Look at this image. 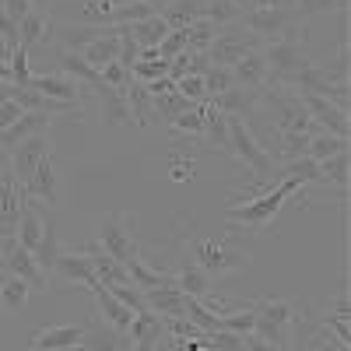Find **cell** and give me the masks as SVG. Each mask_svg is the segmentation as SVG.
<instances>
[{"label": "cell", "instance_id": "41", "mask_svg": "<svg viewBox=\"0 0 351 351\" xmlns=\"http://www.w3.org/2000/svg\"><path fill=\"white\" fill-rule=\"evenodd\" d=\"M152 106H155V120H162V123H169L172 116H180L183 109H190V106H197V102H186L180 92H162V95H152Z\"/></svg>", "mask_w": 351, "mask_h": 351}, {"label": "cell", "instance_id": "9", "mask_svg": "<svg viewBox=\"0 0 351 351\" xmlns=\"http://www.w3.org/2000/svg\"><path fill=\"white\" fill-rule=\"evenodd\" d=\"M260 46H263V43H260L256 36H250L246 28H243V32H225V28H221L218 39L208 46V60L218 64V67H232L236 60H243L246 53H253V49H260Z\"/></svg>", "mask_w": 351, "mask_h": 351}, {"label": "cell", "instance_id": "49", "mask_svg": "<svg viewBox=\"0 0 351 351\" xmlns=\"http://www.w3.org/2000/svg\"><path fill=\"white\" fill-rule=\"evenodd\" d=\"M116 64H123L127 71H134L141 64V46L134 43V36L127 32V25H120V56H116Z\"/></svg>", "mask_w": 351, "mask_h": 351}, {"label": "cell", "instance_id": "21", "mask_svg": "<svg viewBox=\"0 0 351 351\" xmlns=\"http://www.w3.org/2000/svg\"><path fill=\"white\" fill-rule=\"evenodd\" d=\"M88 327H43L32 337V351H71L81 348Z\"/></svg>", "mask_w": 351, "mask_h": 351}, {"label": "cell", "instance_id": "28", "mask_svg": "<svg viewBox=\"0 0 351 351\" xmlns=\"http://www.w3.org/2000/svg\"><path fill=\"white\" fill-rule=\"evenodd\" d=\"M46 218H49V215L39 211V200H28L25 208H21V218H18L14 236H18V243H21L25 250H36V243H39V236H43V228H46Z\"/></svg>", "mask_w": 351, "mask_h": 351}, {"label": "cell", "instance_id": "47", "mask_svg": "<svg viewBox=\"0 0 351 351\" xmlns=\"http://www.w3.org/2000/svg\"><path fill=\"white\" fill-rule=\"evenodd\" d=\"M348 0H295V8H291V14L295 18H313V14H330L337 8H344Z\"/></svg>", "mask_w": 351, "mask_h": 351}, {"label": "cell", "instance_id": "42", "mask_svg": "<svg viewBox=\"0 0 351 351\" xmlns=\"http://www.w3.org/2000/svg\"><path fill=\"white\" fill-rule=\"evenodd\" d=\"M28 299H32V288H28L21 278H11V274H8L4 288H0V302H4V309H8V313H18V309L28 306Z\"/></svg>", "mask_w": 351, "mask_h": 351}, {"label": "cell", "instance_id": "20", "mask_svg": "<svg viewBox=\"0 0 351 351\" xmlns=\"http://www.w3.org/2000/svg\"><path fill=\"white\" fill-rule=\"evenodd\" d=\"M127 348H130V334L116 330V327L99 319V324H92L84 330V341H81L77 351H127Z\"/></svg>", "mask_w": 351, "mask_h": 351}, {"label": "cell", "instance_id": "5", "mask_svg": "<svg viewBox=\"0 0 351 351\" xmlns=\"http://www.w3.org/2000/svg\"><path fill=\"white\" fill-rule=\"evenodd\" d=\"M253 334L263 337L267 344L274 348H285L288 344V330L291 324H295V309H291V302L285 299H260L253 302Z\"/></svg>", "mask_w": 351, "mask_h": 351}, {"label": "cell", "instance_id": "55", "mask_svg": "<svg viewBox=\"0 0 351 351\" xmlns=\"http://www.w3.org/2000/svg\"><path fill=\"white\" fill-rule=\"evenodd\" d=\"M243 351H281V348L267 344V341L256 337V334H243Z\"/></svg>", "mask_w": 351, "mask_h": 351}, {"label": "cell", "instance_id": "51", "mask_svg": "<svg viewBox=\"0 0 351 351\" xmlns=\"http://www.w3.org/2000/svg\"><path fill=\"white\" fill-rule=\"evenodd\" d=\"M130 77H134V74H130L123 64H106V67H102V81H106V88H116V92H127Z\"/></svg>", "mask_w": 351, "mask_h": 351}, {"label": "cell", "instance_id": "40", "mask_svg": "<svg viewBox=\"0 0 351 351\" xmlns=\"http://www.w3.org/2000/svg\"><path fill=\"white\" fill-rule=\"evenodd\" d=\"M327 341H337V348L341 351H348L351 348V327H348V319L344 316H327V324H324V330L316 334V348H324Z\"/></svg>", "mask_w": 351, "mask_h": 351}, {"label": "cell", "instance_id": "54", "mask_svg": "<svg viewBox=\"0 0 351 351\" xmlns=\"http://www.w3.org/2000/svg\"><path fill=\"white\" fill-rule=\"evenodd\" d=\"M324 99H327V102H334V106H341V109H348V106H351V84H348V81L330 84Z\"/></svg>", "mask_w": 351, "mask_h": 351}, {"label": "cell", "instance_id": "44", "mask_svg": "<svg viewBox=\"0 0 351 351\" xmlns=\"http://www.w3.org/2000/svg\"><path fill=\"white\" fill-rule=\"evenodd\" d=\"M281 176H288V180H299L302 186H306V183H319V162H313L309 155H306V158H291V162H285Z\"/></svg>", "mask_w": 351, "mask_h": 351}, {"label": "cell", "instance_id": "10", "mask_svg": "<svg viewBox=\"0 0 351 351\" xmlns=\"http://www.w3.org/2000/svg\"><path fill=\"white\" fill-rule=\"evenodd\" d=\"M130 341L141 348V351H165L172 344V334L165 327V319L152 309H144V313H134V324H130Z\"/></svg>", "mask_w": 351, "mask_h": 351}, {"label": "cell", "instance_id": "25", "mask_svg": "<svg viewBox=\"0 0 351 351\" xmlns=\"http://www.w3.org/2000/svg\"><path fill=\"white\" fill-rule=\"evenodd\" d=\"M77 56H81L84 64H92L95 71H102L106 64H116V56H120V25H112L102 39L88 43V46H84Z\"/></svg>", "mask_w": 351, "mask_h": 351}, {"label": "cell", "instance_id": "8", "mask_svg": "<svg viewBox=\"0 0 351 351\" xmlns=\"http://www.w3.org/2000/svg\"><path fill=\"white\" fill-rule=\"evenodd\" d=\"M306 112L313 116V123L324 130V134H334V137H348L351 134V120H348V109L327 102L324 95H313V92H299Z\"/></svg>", "mask_w": 351, "mask_h": 351}, {"label": "cell", "instance_id": "37", "mask_svg": "<svg viewBox=\"0 0 351 351\" xmlns=\"http://www.w3.org/2000/svg\"><path fill=\"white\" fill-rule=\"evenodd\" d=\"M348 165H351V155L341 152L327 162H319V183H327V186H337L341 193H348Z\"/></svg>", "mask_w": 351, "mask_h": 351}, {"label": "cell", "instance_id": "33", "mask_svg": "<svg viewBox=\"0 0 351 351\" xmlns=\"http://www.w3.org/2000/svg\"><path fill=\"white\" fill-rule=\"evenodd\" d=\"M127 274H130V285L137 288V291H148V288H165V285H172L176 278H169V274H162V271H152L148 267V260H130L127 263Z\"/></svg>", "mask_w": 351, "mask_h": 351}, {"label": "cell", "instance_id": "58", "mask_svg": "<svg viewBox=\"0 0 351 351\" xmlns=\"http://www.w3.org/2000/svg\"><path fill=\"white\" fill-rule=\"evenodd\" d=\"M0 84H11V67L0 60Z\"/></svg>", "mask_w": 351, "mask_h": 351}, {"label": "cell", "instance_id": "22", "mask_svg": "<svg viewBox=\"0 0 351 351\" xmlns=\"http://www.w3.org/2000/svg\"><path fill=\"white\" fill-rule=\"evenodd\" d=\"M144 295V306H148L152 313H158L162 319H180L183 316V291L176 288V281L172 285H165V288H148V291H141Z\"/></svg>", "mask_w": 351, "mask_h": 351}, {"label": "cell", "instance_id": "46", "mask_svg": "<svg viewBox=\"0 0 351 351\" xmlns=\"http://www.w3.org/2000/svg\"><path fill=\"white\" fill-rule=\"evenodd\" d=\"M316 71L324 74L330 84H341V81H348V74H351V60H348V46H341V53L334 56L330 64H316Z\"/></svg>", "mask_w": 351, "mask_h": 351}, {"label": "cell", "instance_id": "14", "mask_svg": "<svg viewBox=\"0 0 351 351\" xmlns=\"http://www.w3.org/2000/svg\"><path fill=\"white\" fill-rule=\"evenodd\" d=\"M25 88H32V92H43L46 99H56V102H71V106H81L84 102V92L88 88H81L77 81H71L67 74H32V81H28Z\"/></svg>", "mask_w": 351, "mask_h": 351}, {"label": "cell", "instance_id": "56", "mask_svg": "<svg viewBox=\"0 0 351 351\" xmlns=\"http://www.w3.org/2000/svg\"><path fill=\"white\" fill-rule=\"evenodd\" d=\"M190 176H193V162H183V158L172 162V180H176V183H186Z\"/></svg>", "mask_w": 351, "mask_h": 351}, {"label": "cell", "instance_id": "15", "mask_svg": "<svg viewBox=\"0 0 351 351\" xmlns=\"http://www.w3.org/2000/svg\"><path fill=\"white\" fill-rule=\"evenodd\" d=\"M53 28H56V25H53V18H49V14L36 4L32 11H28V14L18 21V46H21L25 53H32L36 46H43V43L49 39Z\"/></svg>", "mask_w": 351, "mask_h": 351}, {"label": "cell", "instance_id": "4", "mask_svg": "<svg viewBox=\"0 0 351 351\" xmlns=\"http://www.w3.org/2000/svg\"><path fill=\"white\" fill-rule=\"evenodd\" d=\"M190 250H193V263L208 274H232L250 263V250L236 246V232L225 239H190Z\"/></svg>", "mask_w": 351, "mask_h": 351}, {"label": "cell", "instance_id": "30", "mask_svg": "<svg viewBox=\"0 0 351 351\" xmlns=\"http://www.w3.org/2000/svg\"><path fill=\"white\" fill-rule=\"evenodd\" d=\"M127 102H130V112H134V120H137V127H152V120H155V106H152V92H148V84L144 81H137V77H130V84H127Z\"/></svg>", "mask_w": 351, "mask_h": 351}, {"label": "cell", "instance_id": "19", "mask_svg": "<svg viewBox=\"0 0 351 351\" xmlns=\"http://www.w3.org/2000/svg\"><path fill=\"white\" fill-rule=\"evenodd\" d=\"M53 123V116H46V112H25L18 123H11L8 130H0V152H14L21 141H28L32 134H39V130H46Z\"/></svg>", "mask_w": 351, "mask_h": 351}, {"label": "cell", "instance_id": "39", "mask_svg": "<svg viewBox=\"0 0 351 351\" xmlns=\"http://www.w3.org/2000/svg\"><path fill=\"white\" fill-rule=\"evenodd\" d=\"M341 152H348V137H334V134H324V130L309 137V158L313 162H327Z\"/></svg>", "mask_w": 351, "mask_h": 351}, {"label": "cell", "instance_id": "36", "mask_svg": "<svg viewBox=\"0 0 351 351\" xmlns=\"http://www.w3.org/2000/svg\"><path fill=\"white\" fill-rule=\"evenodd\" d=\"M183 316L190 319V324H197L204 334H215V330H221V316H218L215 309H208L200 299H193V295H186V299H183Z\"/></svg>", "mask_w": 351, "mask_h": 351}, {"label": "cell", "instance_id": "6", "mask_svg": "<svg viewBox=\"0 0 351 351\" xmlns=\"http://www.w3.org/2000/svg\"><path fill=\"white\" fill-rule=\"evenodd\" d=\"M0 271L21 278L32 291H46V271L36 263L32 250H25L18 243V236H0Z\"/></svg>", "mask_w": 351, "mask_h": 351}, {"label": "cell", "instance_id": "17", "mask_svg": "<svg viewBox=\"0 0 351 351\" xmlns=\"http://www.w3.org/2000/svg\"><path fill=\"white\" fill-rule=\"evenodd\" d=\"M88 291H92V295H95V302H99V313H102V324H109V327H116V330H130V324H134V309H127L120 299H116L112 295V291L106 288V285H92V288H88Z\"/></svg>", "mask_w": 351, "mask_h": 351}, {"label": "cell", "instance_id": "31", "mask_svg": "<svg viewBox=\"0 0 351 351\" xmlns=\"http://www.w3.org/2000/svg\"><path fill=\"white\" fill-rule=\"evenodd\" d=\"M102 99V120L109 127H127L134 123V112H130V102L123 92H116V88H106V92H99Z\"/></svg>", "mask_w": 351, "mask_h": 351}, {"label": "cell", "instance_id": "57", "mask_svg": "<svg viewBox=\"0 0 351 351\" xmlns=\"http://www.w3.org/2000/svg\"><path fill=\"white\" fill-rule=\"evenodd\" d=\"M327 316H344V319H348V316H351V302H348V295H337Z\"/></svg>", "mask_w": 351, "mask_h": 351}, {"label": "cell", "instance_id": "16", "mask_svg": "<svg viewBox=\"0 0 351 351\" xmlns=\"http://www.w3.org/2000/svg\"><path fill=\"white\" fill-rule=\"evenodd\" d=\"M228 71H232V77H236V84H239V88H253V92H263V88L271 84L267 60H263V53H260V49L246 53L243 60H236Z\"/></svg>", "mask_w": 351, "mask_h": 351}, {"label": "cell", "instance_id": "3", "mask_svg": "<svg viewBox=\"0 0 351 351\" xmlns=\"http://www.w3.org/2000/svg\"><path fill=\"white\" fill-rule=\"evenodd\" d=\"M260 53H263V60H267L271 81L281 84V88H288L291 77L302 74L306 67H313V56L306 53V39H302V32H299V25H291L281 39L260 46Z\"/></svg>", "mask_w": 351, "mask_h": 351}, {"label": "cell", "instance_id": "34", "mask_svg": "<svg viewBox=\"0 0 351 351\" xmlns=\"http://www.w3.org/2000/svg\"><path fill=\"white\" fill-rule=\"evenodd\" d=\"M183 32H186V49H190V53H208V46L218 39L221 28H218L215 21H208V18H200V21L183 25Z\"/></svg>", "mask_w": 351, "mask_h": 351}, {"label": "cell", "instance_id": "43", "mask_svg": "<svg viewBox=\"0 0 351 351\" xmlns=\"http://www.w3.org/2000/svg\"><path fill=\"white\" fill-rule=\"evenodd\" d=\"M228 88H236V77H232V71H228V67L211 64L208 71H204V92H208V102H211V99H218L221 92H228Z\"/></svg>", "mask_w": 351, "mask_h": 351}, {"label": "cell", "instance_id": "7", "mask_svg": "<svg viewBox=\"0 0 351 351\" xmlns=\"http://www.w3.org/2000/svg\"><path fill=\"white\" fill-rule=\"evenodd\" d=\"M239 21H243L246 32L256 36L263 46L274 43V39H281L291 25H299V18L291 14V8H253V11H246Z\"/></svg>", "mask_w": 351, "mask_h": 351}, {"label": "cell", "instance_id": "24", "mask_svg": "<svg viewBox=\"0 0 351 351\" xmlns=\"http://www.w3.org/2000/svg\"><path fill=\"white\" fill-rule=\"evenodd\" d=\"M53 271L60 274L64 281H77L84 288H92L99 278H95V267H92V256L88 253H60L53 263Z\"/></svg>", "mask_w": 351, "mask_h": 351}, {"label": "cell", "instance_id": "50", "mask_svg": "<svg viewBox=\"0 0 351 351\" xmlns=\"http://www.w3.org/2000/svg\"><path fill=\"white\" fill-rule=\"evenodd\" d=\"M186 49V32H183V28H172V32L158 43V56H162V60H172V56H180Z\"/></svg>", "mask_w": 351, "mask_h": 351}, {"label": "cell", "instance_id": "35", "mask_svg": "<svg viewBox=\"0 0 351 351\" xmlns=\"http://www.w3.org/2000/svg\"><path fill=\"white\" fill-rule=\"evenodd\" d=\"M165 127H169L172 134H180V137H193V141H200V137H204V106H190V109H183L180 116H172Z\"/></svg>", "mask_w": 351, "mask_h": 351}, {"label": "cell", "instance_id": "13", "mask_svg": "<svg viewBox=\"0 0 351 351\" xmlns=\"http://www.w3.org/2000/svg\"><path fill=\"white\" fill-rule=\"evenodd\" d=\"M271 106L278 109V134L281 130H295V134H319V127L313 123V116L306 112L299 95H271Z\"/></svg>", "mask_w": 351, "mask_h": 351}, {"label": "cell", "instance_id": "1", "mask_svg": "<svg viewBox=\"0 0 351 351\" xmlns=\"http://www.w3.org/2000/svg\"><path fill=\"white\" fill-rule=\"evenodd\" d=\"M228 155L243 158V162L253 169V176H256V183L250 186L246 197H253V193H260V190H267V186H274V183L281 180V176L274 172L271 152L256 141V134L250 130V123L243 120V116H228ZM246 197H243V200H246Z\"/></svg>", "mask_w": 351, "mask_h": 351}, {"label": "cell", "instance_id": "38", "mask_svg": "<svg viewBox=\"0 0 351 351\" xmlns=\"http://www.w3.org/2000/svg\"><path fill=\"white\" fill-rule=\"evenodd\" d=\"M60 253L64 250H60V243H56V225L46 218V228H43V236H39L32 256H36V263H39L43 271H53V263H56V256H60Z\"/></svg>", "mask_w": 351, "mask_h": 351}, {"label": "cell", "instance_id": "63", "mask_svg": "<svg viewBox=\"0 0 351 351\" xmlns=\"http://www.w3.org/2000/svg\"><path fill=\"white\" fill-rule=\"evenodd\" d=\"M0 11H4V0H0Z\"/></svg>", "mask_w": 351, "mask_h": 351}, {"label": "cell", "instance_id": "53", "mask_svg": "<svg viewBox=\"0 0 351 351\" xmlns=\"http://www.w3.org/2000/svg\"><path fill=\"white\" fill-rule=\"evenodd\" d=\"M25 116V109L14 102V99H8V102H0V130H8L11 123H18Z\"/></svg>", "mask_w": 351, "mask_h": 351}, {"label": "cell", "instance_id": "32", "mask_svg": "<svg viewBox=\"0 0 351 351\" xmlns=\"http://www.w3.org/2000/svg\"><path fill=\"white\" fill-rule=\"evenodd\" d=\"M204 141L228 155V116L218 112L211 102H204Z\"/></svg>", "mask_w": 351, "mask_h": 351}, {"label": "cell", "instance_id": "27", "mask_svg": "<svg viewBox=\"0 0 351 351\" xmlns=\"http://www.w3.org/2000/svg\"><path fill=\"white\" fill-rule=\"evenodd\" d=\"M109 28H112V25H56L53 32H56V39H60V46H64L67 53H81L88 43L102 39Z\"/></svg>", "mask_w": 351, "mask_h": 351}, {"label": "cell", "instance_id": "2", "mask_svg": "<svg viewBox=\"0 0 351 351\" xmlns=\"http://www.w3.org/2000/svg\"><path fill=\"white\" fill-rule=\"evenodd\" d=\"M299 190H306L299 180H288V176H281L274 186L260 190V193H253V197H246V200H236L225 215H228V221H236V225L263 228V225H271V221L278 218L281 204H285L291 193H299Z\"/></svg>", "mask_w": 351, "mask_h": 351}, {"label": "cell", "instance_id": "45", "mask_svg": "<svg viewBox=\"0 0 351 351\" xmlns=\"http://www.w3.org/2000/svg\"><path fill=\"white\" fill-rule=\"evenodd\" d=\"M309 155V134H295V130H281V158H306Z\"/></svg>", "mask_w": 351, "mask_h": 351}, {"label": "cell", "instance_id": "29", "mask_svg": "<svg viewBox=\"0 0 351 351\" xmlns=\"http://www.w3.org/2000/svg\"><path fill=\"white\" fill-rule=\"evenodd\" d=\"M127 32L134 36V43L141 46V49H155L172 28H169V21L162 18V14H152V18H144V21H134V25H127Z\"/></svg>", "mask_w": 351, "mask_h": 351}, {"label": "cell", "instance_id": "59", "mask_svg": "<svg viewBox=\"0 0 351 351\" xmlns=\"http://www.w3.org/2000/svg\"><path fill=\"white\" fill-rule=\"evenodd\" d=\"M109 8H123V4H134V0H106Z\"/></svg>", "mask_w": 351, "mask_h": 351}, {"label": "cell", "instance_id": "60", "mask_svg": "<svg viewBox=\"0 0 351 351\" xmlns=\"http://www.w3.org/2000/svg\"><path fill=\"white\" fill-rule=\"evenodd\" d=\"M144 4H152V8H158V11H162V0H144Z\"/></svg>", "mask_w": 351, "mask_h": 351}, {"label": "cell", "instance_id": "48", "mask_svg": "<svg viewBox=\"0 0 351 351\" xmlns=\"http://www.w3.org/2000/svg\"><path fill=\"white\" fill-rule=\"evenodd\" d=\"M176 92H180L186 102H197V106L208 102V92H204V74H186V77H180V81H176Z\"/></svg>", "mask_w": 351, "mask_h": 351}, {"label": "cell", "instance_id": "26", "mask_svg": "<svg viewBox=\"0 0 351 351\" xmlns=\"http://www.w3.org/2000/svg\"><path fill=\"white\" fill-rule=\"evenodd\" d=\"M260 95L263 92H253V88H228V92H221L218 99H211V106L218 109V112H225V116H246L256 109V102H260Z\"/></svg>", "mask_w": 351, "mask_h": 351}, {"label": "cell", "instance_id": "12", "mask_svg": "<svg viewBox=\"0 0 351 351\" xmlns=\"http://www.w3.org/2000/svg\"><path fill=\"white\" fill-rule=\"evenodd\" d=\"M99 246H102L112 260H120L123 267H127L130 260H137V256H141V250H137L134 236L123 228V221H120V218H106V221L99 225Z\"/></svg>", "mask_w": 351, "mask_h": 351}, {"label": "cell", "instance_id": "52", "mask_svg": "<svg viewBox=\"0 0 351 351\" xmlns=\"http://www.w3.org/2000/svg\"><path fill=\"white\" fill-rule=\"evenodd\" d=\"M109 291H112V295L120 299L127 309H134V313H144V309H148V306H144V295H141L134 285H112Z\"/></svg>", "mask_w": 351, "mask_h": 351}, {"label": "cell", "instance_id": "23", "mask_svg": "<svg viewBox=\"0 0 351 351\" xmlns=\"http://www.w3.org/2000/svg\"><path fill=\"white\" fill-rule=\"evenodd\" d=\"M28 200H43V204H56V172H53V152H46L32 172V180L25 183Z\"/></svg>", "mask_w": 351, "mask_h": 351}, {"label": "cell", "instance_id": "61", "mask_svg": "<svg viewBox=\"0 0 351 351\" xmlns=\"http://www.w3.org/2000/svg\"><path fill=\"white\" fill-rule=\"evenodd\" d=\"M4 281H8V271H0V288H4Z\"/></svg>", "mask_w": 351, "mask_h": 351}, {"label": "cell", "instance_id": "18", "mask_svg": "<svg viewBox=\"0 0 351 351\" xmlns=\"http://www.w3.org/2000/svg\"><path fill=\"white\" fill-rule=\"evenodd\" d=\"M56 64H60V74H67L71 81H77L81 88H92V92H106V81H102V71H95L92 64H84L77 53H67L60 49L56 53Z\"/></svg>", "mask_w": 351, "mask_h": 351}, {"label": "cell", "instance_id": "62", "mask_svg": "<svg viewBox=\"0 0 351 351\" xmlns=\"http://www.w3.org/2000/svg\"><path fill=\"white\" fill-rule=\"evenodd\" d=\"M127 351H141V348H137V344H130V348H127Z\"/></svg>", "mask_w": 351, "mask_h": 351}, {"label": "cell", "instance_id": "11", "mask_svg": "<svg viewBox=\"0 0 351 351\" xmlns=\"http://www.w3.org/2000/svg\"><path fill=\"white\" fill-rule=\"evenodd\" d=\"M46 152H53V144H49V134H46V130L32 134V137L21 141L18 148L11 152V176H14L21 186L32 180V172H36V165H39V158H43Z\"/></svg>", "mask_w": 351, "mask_h": 351}]
</instances>
